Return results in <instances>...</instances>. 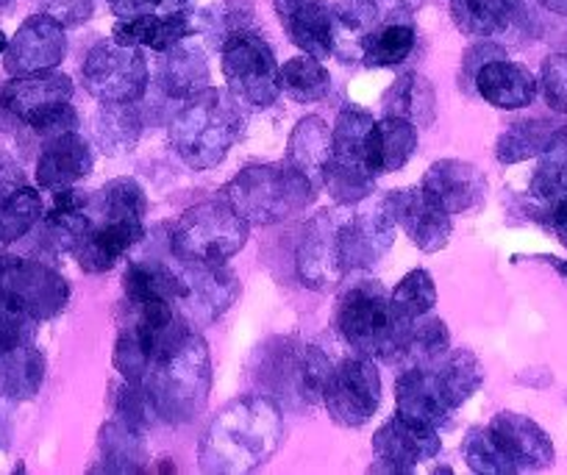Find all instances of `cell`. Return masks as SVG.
<instances>
[{"mask_svg": "<svg viewBox=\"0 0 567 475\" xmlns=\"http://www.w3.org/2000/svg\"><path fill=\"white\" fill-rule=\"evenodd\" d=\"M284 442V414L270 397L245 395L226 403L198 447L204 473H254L270 462Z\"/></svg>", "mask_w": 567, "mask_h": 475, "instance_id": "cell-1", "label": "cell"}, {"mask_svg": "<svg viewBox=\"0 0 567 475\" xmlns=\"http://www.w3.org/2000/svg\"><path fill=\"white\" fill-rule=\"evenodd\" d=\"M140 386L148 395L156 417L184 425L206 409L212 390L209 345L195 329L182 331L162 342L151 357Z\"/></svg>", "mask_w": 567, "mask_h": 475, "instance_id": "cell-2", "label": "cell"}, {"mask_svg": "<svg viewBox=\"0 0 567 475\" xmlns=\"http://www.w3.org/2000/svg\"><path fill=\"white\" fill-rule=\"evenodd\" d=\"M337 331L342 340L368 359H381L386 364H398L403 340L412 320H401L392 309L390 292L379 281L351 283L337 300Z\"/></svg>", "mask_w": 567, "mask_h": 475, "instance_id": "cell-3", "label": "cell"}, {"mask_svg": "<svg viewBox=\"0 0 567 475\" xmlns=\"http://www.w3.org/2000/svg\"><path fill=\"white\" fill-rule=\"evenodd\" d=\"M243 134V114L237 101L220 90H204L189 97L187 106L173 117L171 145L176 156L193 171L217 167Z\"/></svg>", "mask_w": 567, "mask_h": 475, "instance_id": "cell-4", "label": "cell"}, {"mask_svg": "<svg viewBox=\"0 0 567 475\" xmlns=\"http://www.w3.org/2000/svg\"><path fill=\"white\" fill-rule=\"evenodd\" d=\"M315 187L301 171L281 165H250L223 187V198L248 226H276L301 215L315 200Z\"/></svg>", "mask_w": 567, "mask_h": 475, "instance_id": "cell-5", "label": "cell"}, {"mask_svg": "<svg viewBox=\"0 0 567 475\" xmlns=\"http://www.w3.org/2000/svg\"><path fill=\"white\" fill-rule=\"evenodd\" d=\"M248 228L226 198L206 200L178 217L171 231V254L182 265H226L245 248Z\"/></svg>", "mask_w": 567, "mask_h": 475, "instance_id": "cell-6", "label": "cell"}, {"mask_svg": "<svg viewBox=\"0 0 567 475\" xmlns=\"http://www.w3.org/2000/svg\"><path fill=\"white\" fill-rule=\"evenodd\" d=\"M70 101L73 81L56 70L14 75L9 84L0 86V109L42 136L79 128V114Z\"/></svg>", "mask_w": 567, "mask_h": 475, "instance_id": "cell-7", "label": "cell"}, {"mask_svg": "<svg viewBox=\"0 0 567 475\" xmlns=\"http://www.w3.org/2000/svg\"><path fill=\"white\" fill-rule=\"evenodd\" d=\"M228 92L248 109H267L281 95V68L270 45L250 31H231L220 48Z\"/></svg>", "mask_w": 567, "mask_h": 475, "instance_id": "cell-8", "label": "cell"}, {"mask_svg": "<svg viewBox=\"0 0 567 475\" xmlns=\"http://www.w3.org/2000/svg\"><path fill=\"white\" fill-rule=\"evenodd\" d=\"M81 81L101 103H136L148 90V62L142 48L97 42L81 64Z\"/></svg>", "mask_w": 567, "mask_h": 475, "instance_id": "cell-9", "label": "cell"}, {"mask_svg": "<svg viewBox=\"0 0 567 475\" xmlns=\"http://www.w3.org/2000/svg\"><path fill=\"white\" fill-rule=\"evenodd\" d=\"M0 298L42 323L68 306L70 287L62 272L42 261L0 256Z\"/></svg>", "mask_w": 567, "mask_h": 475, "instance_id": "cell-10", "label": "cell"}, {"mask_svg": "<svg viewBox=\"0 0 567 475\" xmlns=\"http://www.w3.org/2000/svg\"><path fill=\"white\" fill-rule=\"evenodd\" d=\"M395 206L392 193L370 195L359 204L357 215L348 217L340 228V259L348 270H370L386 256L395 242Z\"/></svg>", "mask_w": 567, "mask_h": 475, "instance_id": "cell-11", "label": "cell"}, {"mask_svg": "<svg viewBox=\"0 0 567 475\" xmlns=\"http://www.w3.org/2000/svg\"><path fill=\"white\" fill-rule=\"evenodd\" d=\"M323 406L342 428H362L381 406V375L373 359H346L331 370L323 390Z\"/></svg>", "mask_w": 567, "mask_h": 475, "instance_id": "cell-12", "label": "cell"}, {"mask_svg": "<svg viewBox=\"0 0 567 475\" xmlns=\"http://www.w3.org/2000/svg\"><path fill=\"white\" fill-rule=\"evenodd\" d=\"M331 362L320 348L298 345V342H281V351L267 357L265 370L259 379L267 381L278 395L298 397L303 403L323 401V390L329 384Z\"/></svg>", "mask_w": 567, "mask_h": 475, "instance_id": "cell-13", "label": "cell"}, {"mask_svg": "<svg viewBox=\"0 0 567 475\" xmlns=\"http://www.w3.org/2000/svg\"><path fill=\"white\" fill-rule=\"evenodd\" d=\"M340 215L337 211H320L303 231L296 250V270L303 287L315 292H329L346 276L340 259Z\"/></svg>", "mask_w": 567, "mask_h": 475, "instance_id": "cell-14", "label": "cell"}, {"mask_svg": "<svg viewBox=\"0 0 567 475\" xmlns=\"http://www.w3.org/2000/svg\"><path fill=\"white\" fill-rule=\"evenodd\" d=\"M440 451H443V440L437 428L395 414L375 431L373 453L379 464L370 469L373 473H412L420 462H432Z\"/></svg>", "mask_w": 567, "mask_h": 475, "instance_id": "cell-15", "label": "cell"}, {"mask_svg": "<svg viewBox=\"0 0 567 475\" xmlns=\"http://www.w3.org/2000/svg\"><path fill=\"white\" fill-rule=\"evenodd\" d=\"M395 414L412 420V423L432 425L443 428L460 403L451 395L440 368H403V373L395 381Z\"/></svg>", "mask_w": 567, "mask_h": 475, "instance_id": "cell-16", "label": "cell"}, {"mask_svg": "<svg viewBox=\"0 0 567 475\" xmlns=\"http://www.w3.org/2000/svg\"><path fill=\"white\" fill-rule=\"evenodd\" d=\"M68 53V37L64 25L56 23L51 14H34L18 29V34L9 40L3 53V68L12 75H31L42 70H53L62 64Z\"/></svg>", "mask_w": 567, "mask_h": 475, "instance_id": "cell-17", "label": "cell"}, {"mask_svg": "<svg viewBox=\"0 0 567 475\" xmlns=\"http://www.w3.org/2000/svg\"><path fill=\"white\" fill-rule=\"evenodd\" d=\"M423 193L437 200L449 215H462L471 211L487 198V178L471 162L462 158H443L434 162L423 176Z\"/></svg>", "mask_w": 567, "mask_h": 475, "instance_id": "cell-18", "label": "cell"}, {"mask_svg": "<svg viewBox=\"0 0 567 475\" xmlns=\"http://www.w3.org/2000/svg\"><path fill=\"white\" fill-rule=\"evenodd\" d=\"M487 428L515 473H532V469H545L554 464V442L532 417L501 412Z\"/></svg>", "mask_w": 567, "mask_h": 475, "instance_id": "cell-19", "label": "cell"}, {"mask_svg": "<svg viewBox=\"0 0 567 475\" xmlns=\"http://www.w3.org/2000/svg\"><path fill=\"white\" fill-rule=\"evenodd\" d=\"M392 206H395L398 226H403L414 248L423 254H437L449 245L451 231H454L451 215L437 200L429 198L423 187L392 193Z\"/></svg>", "mask_w": 567, "mask_h": 475, "instance_id": "cell-20", "label": "cell"}, {"mask_svg": "<svg viewBox=\"0 0 567 475\" xmlns=\"http://www.w3.org/2000/svg\"><path fill=\"white\" fill-rule=\"evenodd\" d=\"M95 165L92 147L79 131H62V134L45 136L40 158H37V184L42 189H64L86 178Z\"/></svg>", "mask_w": 567, "mask_h": 475, "instance_id": "cell-21", "label": "cell"}, {"mask_svg": "<svg viewBox=\"0 0 567 475\" xmlns=\"http://www.w3.org/2000/svg\"><path fill=\"white\" fill-rule=\"evenodd\" d=\"M276 14L292 45L315 59H329L334 53L331 34V9L323 0H276Z\"/></svg>", "mask_w": 567, "mask_h": 475, "instance_id": "cell-22", "label": "cell"}, {"mask_svg": "<svg viewBox=\"0 0 567 475\" xmlns=\"http://www.w3.org/2000/svg\"><path fill=\"white\" fill-rule=\"evenodd\" d=\"M142 237H145V226H136V223H95V226L79 239V245L73 248V256L84 272H106L112 270V267L117 265Z\"/></svg>", "mask_w": 567, "mask_h": 475, "instance_id": "cell-23", "label": "cell"}, {"mask_svg": "<svg viewBox=\"0 0 567 475\" xmlns=\"http://www.w3.org/2000/svg\"><path fill=\"white\" fill-rule=\"evenodd\" d=\"M156 84L173 101H184L209 90V64L198 45L187 40L162 51L159 68H156Z\"/></svg>", "mask_w": 567, "mask_h": 475, "instance_id": "cell-24", "label": "cell"}, {"mask_svg": "<svg viewBox=\"0 0 567 475\" xmlns=\"http://www.w3.org/2000/svg\"><path fill=\"white\" fill-rule=\"evenodd\" d=\"M537 79L523 64L493 59L476 73L473 90L495 109H523L537 97Z\"/></svg>", "mask_w": 567, "mask_h": 475, "instance_id": "cell-25", "label": "cell"}, {"mask_svg": "<svg viewBox=\"0 0 567 475\" xmlns=\"http://www.w3.org/2000/svg\"><path fill=\"white\" fill-rule=\"evenodd\" d=\"M178 270H182L184 283H187L184 306L204 314L206 320L220 317L237 300L239 281L226 265H182L178 261Z\"/></svg>", "mask_w": 567, "mask_h": 475, "instance_id": "cell-26", "label": "cell"}, {"mask_svg": "<svg viewBox=\"0 0 567 475\" xmlns=\"http://www.w3.org/2000/svg\"><path fill=\"white\" fill-rule=\"evenodd\" d=\"M198 31L187 12L176 9L171 14H142V18L120 20L112 31V40L120 45H134V48H151V51L162 53L167 48L178 45V42L189 40Z\"/></svg>", "mask_w": 567, "mask_h": 475, "instance_id": "cell-27", "label": "cell"}, {"mask_svg": "<svg viewBox=\"0 0 567 475\" xmlns=\"http://www.w3.org/2000/svg\"><path fill=\"white\" fill-rule=\"evenodd\" d=\"M375 128L373 114L359 106H346L337 114V123L331 128V158L329 165L342 167V171L362 173V176L375 178L368 171V147L370 134Z\"/></svg>", "mask_w": 567, "mask_h": 475, "instance_id": "cell-28", "label": "cell"}, {"mask_svg": "<svg viewBox=\"0 0 567 475\" xmlns=\"http://www.w3.org/2000/svg\"><path fill=\"white\" fill-rule=\"evenodd\" d=\"M45 381V357L34 342L0 345V395L9 401H31Z\"/></svg>", "mask_w": 567, "mask_h": 475, "instance_id": "cell-29", "label": "cell"}, {"mask_svg": "<svg viewBox=\"0 0 567 475\" xmlns=\"http://www.w3.org/2000/svg\"><path fill=\"white\" fill-rule=\"evenodd\" d=\"M381 25L379 0H337L331 9V34L334 53L342 62H357L362 56V42Z\"/></svg>", "mask_w": 567, "mask_h": 475, "instance_id": "cell-30", "label": "cell"}, {"mask_svg": "<svg viewBox=\"0 0 567 475\" xmlns=\"http://www.w3.org/2000/svg\"><path fill=\"white\" fill-rule=\"evenodd\" d=\"M414 151H417V125H412L403 117L384 114V120L375 123L373 134H370L368 171L375 178L401 171L409 158L414 156Z\"/></svg>", "mask_w": 567, "mask_h": 475, "instance_id": "cell-31", "label": "cell"}, {"mask_svg": "<svg viewBox=\"0 0 567 475\" xmlns=\"http://www.w3.org/2000/svg\"><path fill=\"white\" fill-rule=\"evenodd\" d=\"M331 158V128L323 117L309 114L298 120L287 142V165L301 171L315 187H323V173Z\"/></svg>", "mask_w": 567, "mask_h": 475, "instance_id": "cell-32", "label": "cell"}, {"mask_svg": "<svg viewBox=\"0 0 567 475\" xmlns=\"http://www.w3.org/2000/svg\"><path fill=\"white\" fill-rule=\"evenodd\" d=\"M384 114L409 120L417 128H432L437 120V92L420 73H403L381 97Z\"/></svg>", "mask_w": 567, "mask_h": 475, "instance_id": "cell-33", "label": "cell"}, {"mask_svg": "<svg viewBox=\"0 0 567 475\" xmlns=\"http://www.w3.org/2000/svg\"><path fill=\"white\" fill-rule=\"evenodd\" d=\"M45 237L56 250H70L79 245V239L90 231V195L79 193L73 187L56 189L53 206L45 217Z\"/></svg>", "mask_w": 567, "mask_h": 475, "instance_id": "cell-34", "label": "cell"}, {"mask_svg": "<svg viewBox=\"0 0 567 475\" xmlns=\"http://www.w3.org/2000/svg\"><path fill=\"white\" fill-rule=\"evenodd\" d=\"M520 12V0H451V14L462 34L467 37H498L515 23Z\"/></svg>", "mask_w": 567, "mask_h": 475, "instance_id": "cell-35", "label": "cell"}, {"mask_svg": "<svg viewBox=\"0 0 567 475\" xmlns=\"http://www.w3.org/2000/svg\"><path fill=\"white\" fill-rule=\"evenodd\" d=\"M449 326L440 317L423 314L417 320H412V326H409L398 364H403V368H434V364H440L449 357Z\"/></svg>", "mask_w": 567, "mask_h": 475, "instance_id": "cell-36", "label": "cell"}, {"mask_svg": "<svg viewBox=\"0 0 567 475\" xmlns=\"http://www.w3.org/2000/svg\"><path fill=\"white\" fill-rule=\"evenodd\" d=\"M528 193L548 209L567 195V125H559L539 153Z\"/></svg>", "mask_w": 567, "mask_h": 475, "instance_id": "cell-37", "label": "cell"}, {"mask_svg": "<svg viewBox=\"0 0 567 475\" xmlns=\"http://www.w3.org/2000/svg\"><path fill=\"white\" fill-rule=\"evenodd\" d=\"M417 42V31L409 20H386L379 29L368 34L362 42V64L364 68H395L406 62Z\"/></svg>", "mask_w": 567, "mask_h": 475, "instance_id": "cell-38", "label": "cell"}, {"mask_svg": "<svg viewBox=\"0 0 567 475\" xmlns=\"http://www.w3.org/2000/svg\"><path fill=\"white\" fill-rule=\"evenodd\" d=\"M142 134V117L134 103H103L95 114V142L109 156L134 151Z\"/></svg>", "mask_w": 567, "mask_h": 475, "instance_id": "cell-39", "label": "cell"}, {"mask_svg": "<svg viewBox=\"0 0 567 475\" xmlns=\"http://www.w3.org/2000/svg\"><path fill=\"white\" fill-rule=\"evenodd\" d=\"M101 453L103 467L109 473H142L145 469V445H142V431L131 428L123 420L112 417L101 431Z\"/></svg>", "mask_w": 567, "mask_h": 475, "instance_id": "cell-40", "label": "cell"}, {"mask_svg": "<svg viewBox=\"0 0 567 475\" xmlns=\"http://www.w3.org/2000/svg\"><path fill=\"white\" fill-rule=\"evenodd\" d=\"M559 125H554L550 120H520V123H512L504 134L498 136V145H495V158L501 165H517V162H526V158L539 156L543 147L548 145V140L554 136V131Z\"/></svg>", "mask_w": 567, "mask_h": 475, "instance_id": "cell-41", "label": "cell"}, {"mask_svg": "<svg viewBox=\"0 0 567 475\" xmlns=\"http://www.w3.org/2000/svg\"><path fill=\"white\" fill-rule=\"evenodd\" d=\"M281 92L298 103L323 101L331 92L329 70L315 56H296L281 68Z\"/></svg>", "mask_w": 567, "mask_h": 475, "instance_id": "cell-42", "label": "cell"}, {"mask_svg": "<svg viewBox=\"0 0 567 475\" xmlns=\"http://www.w3.org/2000/svg\"><path fill=\"white\" fill-rule=\"evenodd\" d=\"M42 195L34 187H20L18 193L9 195L3 204H0V245H12L18 239H23L25 234H31L37 228V223L42 220Z\"/></svg>", "mask_w": 567, "mask_h": 475, "instance_id": "cell-43", "label": "cell"}, {"mask_svg": "<svg viewBox=\"0 0 567 475\" xmlns=\"http://www.w3.org/2000/svg\"><path fill=\"white\" fill-rule=\"evenodd\" d=\"M392 309L401 320H417L423 314H432L437 306V287L434 278L425 270H412L398 281V287L390 292Z\"/></svg>", "mask_w": 567, "mask_h": 475, "instance_id": "cell-44", "label": "cell"}, {"mask_svg": "<svg viewBox=\"0 0 567 475\" xmlns=\"http://www.w3.org/2000/svg\"><path fill=\"white\" fill-rule=\"evenodd\" d=\"M437 368L460 406L471 401L473 392L484 384V368L473 351H449V357Z\"/></svg>", "mask_w": 567, "mask_h": 475, "instance_id": "cell-45", "label": "cell"}, {"mask_svg": "<svg viewBox=\"0 0 567 475\" xmlns=\"http://www.w3.org/2000/svg\"><path fill=\"white\" fill-rule=\"evenodd\" d=\"M465 458L467 467H471L473 473L515 475V467H512L509 458L504 456V451L498 447L495 436L489 434V428H473L471 434H467Z\"/></svg>", "mask_w": 567, "mask_h": 475, "instance_id": "cell-46", "label": "cell"}, {"mask_svg": "<svg viewBox=\"0 0 567 475\" xmlns=\"http://www.w3.org/2000/svg\"><path fill=\"white\" fill-rule=\"evenodd\" d=\"M539 86H543L545 103L554 112L567 114V53H554L545 59Z\"/></svg>", "mask_w": 567, "mask_h": 475, "instance_id": "cell-47", "label": "cell"}, {"mask_svg": "<svg viewBox=\"0 0 567 475\" xmlns=\"http://www.w3.org/2000/svg\"><path fill=\"white\" fill-rule=\"evenodd\" d=\"M493 59H504V51H501L495 42H482V45H473L471 51L465 53V59H462V70H460V86L467 92V95H473V81H476V73L484 68L487 62H493Z\"/></svg>", "mask_w": 567, "mask_h": 475, "instance_id": "cell-48", "label": "cell"}, {"mask_svg": "<svg viewBox=\"0 0 567 475\" xmlns=\"http://www.w3.org/2000/svg\"><path fill=\"white\" fill-rule=\"evenodd\" d=\"M42 9H45V14H51L56 23L70 29V25L86 23V20L92 18L95 3H92V0H42Z\"/></svg>", "mask_w": 567, "mask_h": 475, "instance_id": "cell-49", "label": "cell"}, {"mask_svg": "<svg viewBox=\"0 0 567 475\" xmlns=\"http://www.w3.org/2000/svg\"><path fill=\"white\" fill-rule=\"evenodd\" d=\"M25 184H29V178H25L23 167H20L12 156L0 153V204H3L9 195L18 193L20 187H25Z\"/></svg>", "mask_w": 567, "mask_h": 475, "instance_id": "cell-50", "label": "cell"}, {"mask_svg": "<svg viewBox=\"0 0 567 475\" xmlns=\"http://www.w3.org/2000/svg\"><path fill=\"white\" fill-rule=\"evenodd\" d=\"M112 12L117 14L120 20L142 18V14H151L154 9L165 7V0H109Z\"/></svg>", "mask_w": 567, "mask_h": 475, "instance_id": "cell-51", "label": "cell"}, {"mask_svg": "<svg viewBox=\"0 0 567 475\" xmlns=\"http://www.w3.org/2000/svg\"><path fill=\"white\" fill-rule=\"evenodd\" d=\"M548 223L554 228V234L559 237V242L567 248V195L561 200H556L548 209Z\"/></svg>", "mask_w": 567, "mask_h": 475, "instance_id": "cell-52", "label": "cell"}, {"mask_svg": "<svg viewBox=\"0 0 567 475\" xmlns=\"http://www.w3.org/2000/svg\"><path fill=\"white\" fill-rule=\"evenodd\" d=\"M539 3H543V7L548 9V12L565 14V18H567V0H539Z\"/></svg>", "mask_w": 567, "mask_h": 475, "instance_id": "cell-53", "label": "cell"}, {"mask_svg": "<svg viewBox=\"0 0 567 475\" xmlns=\"http://www.w3.org/2000/svg\"><path fill=\"white\" fill-rule=\"evenodd\" d=\"M187 0H165V7H171V12H176V9H182Z\"/></svg>", "mask_w": 567, "mask_h": 475, "instance_id": "cell-54", "label": "cell"}, {"mask_svg": "<svg viewBox=\"0 0 567 475\" xmlns=\"http://www.w3.org/2000/svg\"><path fill=\"white\" fill-rule=\"evenodd\" d=\"M7 48H9V40H7V34L0 31V53H7Z\"/></svg>", "mask_w": 567, "mask_h": 475, "instance_id": "cell-55", "label": "cell"}, {"mask_svg": "<svg viewBox=\"0 0 567 475\" xmlns=\"http://www.w3.org/2000/svg\"><path fill=\"white\" fill-rule=\"evenodd\" d=\"M9 3H12V0H0V9H3V7H9Z\"/></svg>", "mask_w": 567, "mask_h": 475, "instance_id": "cell-56", "label": "cell"}]
</instances>
